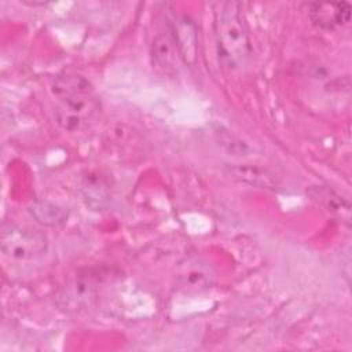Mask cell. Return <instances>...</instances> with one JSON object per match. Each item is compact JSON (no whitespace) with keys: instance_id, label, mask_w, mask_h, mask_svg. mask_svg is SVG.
Returning a JSON list of instances; mask_svg holds the SVG:
<instances>
[{"instance_id":"obj_1","label":"cell","mask_w":352,"mask_h":352,"mask_svg":"<svg viewBox=\"0 0 352 352\" xmlns=\"http://www.w3.org/2000/svg\"><path fill=\"white\" fill-rule=\"evenodd\" d=\"M56 98L55 118L58 125L67 132L88 128L100 113V102L89 81L77 74L58 76L52 82Z\"/></svg>"},{"instance_id":"obj_2","label":"cell","mask_w":352,"mask_h":352,"mask_svg":"<svg viewBox=\"0 0 352 352\" xmlns=\"http://www.w3.org/2000/svg\"><path fill=\"white\" fill-rule=\"evenodd\" d=\"M214 37L217 56L224 67L238 69L246 62L250 55V40L238 3L220 4L214 18Z\"/></svg>"},{"instance_id":"obj_3","label":"cell","mask_w":352,"mask_h":352,"mask_svg":"<svg viewBox=\"0 0 352 352\" xmlns=\"http://www.w3.org/2000/svg\"><path fill=\"white\" fill-rule=\"evenodd\" d=\"M47 250V238L37 230L10 224L1 231V252L14 260H30Z\"/></svg>"},{"instance_id":"obj_4","label":"cell","mask_w":352,"mask_h":352,"mask_svg":"<svg viewBox=\"0 0 352 352\" xmlns=\"http://www.w3.org/2000/svg\"><path fill=\"white\" fill-rule=\"evenodd\" d=\"M308 14L314 25L323 30L344 26L351 18V6L341 3H309Z\"/></svg>"},{"instance_id":"obj_5","label":"cell","mask_w":352,"mask_h":352,"mask_svg":"<svg viewBox=\"0 0 352 352\" xmlns=\"http://www.w3.org/2000/svg\"><path fill=\"white\" fill-rule=\"evenodd\" d=\"M169 30L175 40L180 59H183L186 65L194 66L197 62L198 51L197 29L194 23L186 16H180L172 22Z\"/></svg>"},{"instance_id":"obj_6","label":"cell","mask_w":352,"mask_h":352,"mask_svg":"<svg viewBox=\"0 0 352 352\" xmlns=\"http://www.w3.org/2000/svg\"><path fill=\"white\" fill-rule=\"evenodd\" d=\"M224 172L228 179L236 183L248 184L250 187L276 190L279 186V182L274 173L256 165H227L224 168Z\"/></svg>"},{"instance_id":"obj_7","label":"cell","mask_w":352,"mask_h":352,"mask_svg":"<svg viewBox=\"0 0 352 352\" xmlns=\"http://www.w3.org/2000/svg\"><path fill=\"white\" fill-rule=\"evenodd\" d=\"M213 282V270L212 267L201 260H187L182 265L179 272V283L188 290H202L208 289Z\"/></svg>"},{"instance_id":"obj_8","label":"cell","mask_w":352,"mask_h":352,"mask_svg":"<svg viewBox=\"0 0 352 352\" xmlns=\"http://www.w3.org/2000/svg\"><path fill=\"white\" fill-rule=\"evenodd\" d=\"M151 54H153L154 62L164 70H170L175 67L176 54L179 56V52L170 30L168 33H161L154 38Z\"/></svg>"},{"instance_id":"obj_9","label":"cell","mask_w":352,"mask_h":352,"mask_svg":"<svg viewBox=\"0 0 352 352\" xmlns=\"http://www.w3.org/2000/svg\"><path fill=\"white\" fill-rule=\"evenodd\" d=\"M312 198L318 201L322 206H324L329 212H333L341 217L344 221H349L351 217V206L346 201H344L340 195L334 194L331 190L316 187L314 192H311Z\"/></svg>"},{"instance_id":"obj_10","label":"cell","mask_w":352,"mask_h":352,"mask_svg":"<svg viewBox=\"0 0 352 352\" xmlns=\"http://www.w3.org/2000/svg\"><path fill=\"white\" fill-rule=\"evenodd\" d=\"M32 214L37 221L45 226H56L65 221V212L58 206L48 204V202H38L32 206Z\"/></svg>"}]
</instances>
